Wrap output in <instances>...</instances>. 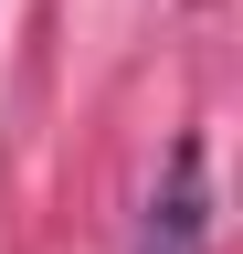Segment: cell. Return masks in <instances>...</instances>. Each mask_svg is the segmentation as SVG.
Listing matches in <instances>:
<instances>
[{
	"label": "cell",
	"instance_id": "obj_1",
	"mask_svg": "<svg viewBox=\"0 0 243 254\" xmlns=\"http://www.w3.org/2000/svg\"><path fill=\"white\" fill-rule=\"evenodd\" d=\"M138 254H211V190H201V138L169 148V190L138 222Z\"/></svg>",
	"mask_w": 243,
	"mask_h": 254
}]
</instances>
